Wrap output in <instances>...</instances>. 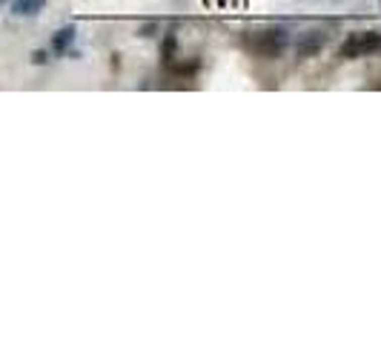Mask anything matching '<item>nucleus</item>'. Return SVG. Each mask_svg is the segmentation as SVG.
I'll use <instances>...</instances> for the list:
<instances>
[{"mask_svg":"<svg viewBox=\"0 0 381 344\" xmlns=\"http://www.w3.org/2000/svg\"><path fill=\"white\" fill-rule=\"evenodd\" d=\"M324 46H327V32H321V29H310V32H304V35L298 37V43H295V55H298V58H312V55H318Z\"/></svg>","mask_w":381,"mask_h":344,"instance_id":"obj_2","label":"nucleus"},{"mask_svg":"<svg viewBox=\"0 0 381 344\" xmlns=\"http://www.w3.org/2000/svg\"><path fill=\"white\" fill-rule=\"evenodd\" d=\"M375 46H378V35H375V32H358V35H353L341 46V55H344V58H358V55L370 52Z\"/></svg>","mask_w":381,"mask_h":344,"instance_id":"obj_3","label":"nucleus"},{"mask_svg":"<svg viewBox=\"0 0 381 344\" xmlns=\"http://www.w3.org/2000/svg\"><path fill=\"white\" fill-rule=\"evenodd\" d=\"M175 55V35H167L164 37V61H172Z\"/></svg>","mask_w":381,"mask_h":344,"instance_id":"obj_6","label":"nucleus"},{"mask_svg":"<svg viewBox=\"0 0 381 344\" xmlns=\"http://www.w3.org/2000/svg\"><path fill=\"white\" fill-rule=\"evenodd\" d=\"M43 6H46V0H15V3H12V12L20 15V18H32V15H37Z\"/></svg>","mask_w":381,"mask_h":344,"instance_id":"obj_4","label":"nucleus"},{"mask_svg":"<svg viewBox=\"0 0 381 344\" xmlns=\"http://www.w3.org/2000/svg\"><path fill=\"white\" fill-rule=\"evenodd\" d=\"M72 40H75V26H66V29H61V32H58V35H55V49H58V52H66V49H69L72 46Z\"/></svg>","mask_w":381,"mask_h":344,"instance_id":"obj_5","label":"nucleus"},{"mask_svg":"<svg viewBox=\"0 0 381 344\" xmlns=\"http://www.w3.org/2000/svg\"><path fill=\"white\" fill-rule=\"evenodd\" d=\"M252 46H255L261 55H278L287 46V32L284 29H266V32H258L252 37Z\"/></svg>","mask_w":381,"mask_h":344,"instance_id":"obj_1","label":"nucleus"},{"mask_svg":"<svg viewBox=\"0 0 381 344\" xmlns=\"http://www.w3.org/2000/svg\"><path fill=\"white\" fill-rule=\"evenodd\" d=\"M32 61H35V63H46V52H35V55H32Z\"/></svg>","mask_w":381,"mask_h":344,"instance_id":"obj_7","label":"nucleus"}]
</instances>
